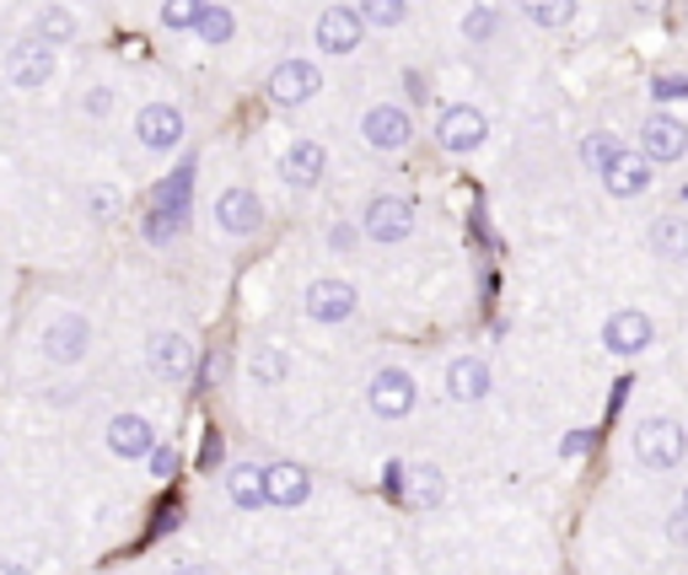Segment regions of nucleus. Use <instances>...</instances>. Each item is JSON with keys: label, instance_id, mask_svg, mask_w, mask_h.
Returning <instances> with one entry per match:
<instances>
[{"label": "nucleus", "instance_id": "41", "mask_svg": "<svg viewBox=\"0 0 688 575\" xmlns=\"http://www.w3.org/2000/svg\"><path fill=\"white\" fill-rule=\"evenodd\" d=\"M226 457V447H221V436H204V447H200V468H215Z\"/></svg>", "mask_w": 688, "mask_h": 575}, {"label": "nucleus", "instance_id": "30", "mask_svg": "<svg viewBox=\"0 0 688 575\" xmlns=\"http://www.w3.org/2000/svg\"><path fill=\"white\" fill-rule=\"evenodd\" d=\"M204 6H210V0H162V28H172V33H189V28H200Z\"/></svg>", "mask_w": 688, "mask_h": 575}, {"label": "nucleus", "instance_id": "38", "mask_svg": "<svg viewBox=\"0 0 688 575\" xmlns=\"http://www.w3.org/2000/svg\"><path fill=\"white\" fill-rule=\"evenodd\" d=\"M146 462H151V473H157V479H172V473H178V452H172L167 441L151 457H146Z\"/></svg>", "mask_w": 688, "mask_h": 575}, {"label": "nucleus", "instance_id": "9", "mask_svg": "<svg viewBox=\"0 0 688 575\" xmlns=\"http://www.w3.org/2000/svg\"><path fill=\"white\" fill-rule=\"evenodd\" d=\"M6 76H11L17 92H43V86L54 82V49L39 43L33 33L17 39L11 43V60H6Z\"/></svg>", "mask_w": 688, "mask_h": 575}, {"label": "nucleus", "instance_id": "25", "mask_svg": "<svg viewBox=\"0 0 688 575\" xmlns=\"http://www.w3.org/2000/svg\"><path fill=\"white\" fill-rule=\"evenodd\" d=\"M442 494H446L442 468H431V462H414V468H404V500H409V505H442Z\"/></svg>", "mask_w": 688, "mask_h": 575}, {"label": "nucleus", "instance_id": "44", "mask_svg": "<svg viewBox=\"0 0 688 575\" xmlns=\"http://www.w3.org/2000/svg\"><path fill=\"white\" fill-rule=\"evenodd\" d=\"M167 575H215V571H210L204 560H178V565H172Z\"/></svg>", "mask_w": 688, "mask_h": 575}, {"label": "nucleus", "instance_id": "40", "mask_svg": "<svg viewBox=\"0 0 688 575\" xmlns=\"http://www.w3.org/2000/svg\"><path fill=\"white\" fill-rule=\"evenodd\" d=\"M404 468L409 462H388V473H382V490L393 494V500H404Z\"/></svg>", "mask_w": 688, "mask_h": 575}, {"label": "nucleus", "instance_id": "43", "mask_svg": "<svg viewBox=\"0 0 688 575\" xmlns=\"http://www.w3.org/2000/svg\"><path fill=\"white\" fill-rule=\"evenodd\" d=\"M586 447H592V430H570V436H565V447H560V452H565V457H581Z\"/></svg>", "mask_w": 688, "mask_h": 575}, {"label": "nucleus", "instance_id": "21", "mask_svg": "<svg viewBox=\"0 0 688 575\" xmlns=\"http://www.w3.org/2000/svg\"><path fill=\"white\" fill-rule=\"evenodd\" d=\"M76 33H82V22H76V11H71V6H60V0L39 6V17H33V39H39V43H49V49H65Z\"/></svg>", "mask_w": 688, "mask_h": 575}, {"label": "nucleus", "instance_id": "28", "mask_svg": "<svg viewBox=\"0 0 688 575\" xmlns=\"http://www.w3.org/2000/svg\"><path fill=\"white\" fill-rule=\"evenodd\" d=\"M517 6H522V17L532 28H549V33L575 17V0H517Z\"/></svg>", "mask_w": 688, "mask_h": 575}, {"label": "nucleus", "instance_id": "4", "mask_svg": "<svg viewBox=\"0 0 688 575\" xmlns=\"http://www.w3.org/2000/svg\"><path fill=\"white\" fill-rule=\"evenodd\" d=\"M264 92H269L275 108H301V103H313V97L324 92V71H318L313 60H281V65L269 71Z\"/></svg>", "mask_w": 688, "mask_h": 575}, {"label": "nucleus", "instance_id": "24", "mask_svg": "<svg viewBox=\"0 0 688 575\" xmlns=\"http://www.w3.org/2000/svg\"><path fill=\"white\" fill-rule=\"evenodd\" d=\"M189 194H194V162H183L172 178H162L151 189V210H172V215H189Z\"/></svg>", "mask_w": 688, "mask_h": 575}, {"label": "nucleus", "instance_id": "2", "mask_svg": "<svg viewBox=\"0 0 688 575\" xmlns=\"http://www.w3.org/2000/svg\"><path fill=\"white\" fill-rule=\"evenodd\" d=\"M43 361L49 366H82L86 350H92V323H86V312H54L49 323H43Z\"/></svg>", "mask_w": 688, "mask_h": 575}, {"label": "nucleus", "instance_id": "39", "mask_svg": "<svg viewBox=\"0 0 688 575\" xmlns=\"http://www.w3.org/2000/svg\"><path fill=\"white\" fill-rule=\"evenodd\" d=\"M226 371H232L226 350H210V355H204V382H210V387H215V382H226Z\"/></svg>", "mask_w": 688, "mask_h": 575}, {"label": "nucleus", "instance_id": "18", "mask_svg": "<svg viewBox=\"0 0 688 575\" xmlns=\"http://www.w3.org/2000/svg\"><path fill=\"white\" fill-rule=\"evenodd\" d=\"M446 393H452L457 404H479L489 393V361L485 355H457V361L446 366Z\"/></svg>", "mask_w": 688, "mask_h": 575}, {"label": "nucleus", "instance_id": "15", "mask_svg": "<svg viewBox=\"0 0 688 575\" xmlns=\"http://www.w3.org/2000/svg\"><path fill=\"white\" fill-rule=\"evenodd\" d=\"M688 151V124L673 119V114H650L646 129H641V157L646 162H678Z\"/></svg>", "mask_w": 688, "mask_h": 575}, {"label": "nucleus", "instance_id": "37", "mask_svg": "<svg viewBox=\"0 0 688 575\" xmlns=\"http://www.w3.org/2000/svg\"><path fill=\"white\" fill-rule=\"evenodd\" d=\"M356 243H361V226H350V221H339V226L328 232V247H334V253H356Z\"/></svg>", "mask_w": 688, "mask_h": 575}, {"label": "nucleus", "instance_id": "19", "mask_svg": "<svg viewBox=\"0 0 688 575\" xmlns=\"http://www.w3.org/2000/svg\"><path fill=\"white\" fill-rule=\"evenodd\" d=\"M324 167H328V157H324L318 140H296V146L281 157V178L290 189H313V183L324 178Z\"/></svg>", "mask_w": 688, "mask_h": 575}, {"label": "nucleus", "instance_id": "10", "mask_svg": "<svg viewBox=\"0 0 688 575\" xmlns=\"http://www.w3.org/2000/svg\"><path fill=\"white\" fill-rule=\"evenodd\" d=\"M361 135L371 151H404L409 140H414V119H409V108H399V103H377V108H366Z\"/></svg>", "mask_w": 688, "mask_h": 575}, {"label": "nucleus", "instance_id": "33", "mask_svg": "<svg viewBox=\"0 0 688 575\" xmlns=\"http://www.w3.org/2000/svg\"><path fill=\"white\" fill-rule=\"evenodd\" d=\"M495 28H500L495 6H474V11L463 17V39H468V43H489V39H495Z\"/></svg>", "mask_w": 688, "mask_h": 575}, {"label": "nucleus", "instance_id": "36", "mask_svg": "<svg viewBox=\"0 0 688 575\" xmlns=\"http://www.w3.org/2000/svg\"><path fill=\"white\" fill-rule=\"evenodd\" d=\"M114 103H119V97H114V86H86V97H82V108L92 114V119H108V114H114Z\"/></svg>", "mask_w": 688, "mask_h": 575}, {"label": "nucleus", "instance_id": "32", "mask_svg": "<svg viewBox=\"0 0 688 575\" xmlns=\"http://www.w3.org/2000/svg\"><path fill=\"white\" fill-rule=\"evenodd\" d=\"M232 28H237V22H232V11H226V6H204V17H200V28H194V33L215 49V43L232 39Z\"/></svg>", "mask_w": 688, "mask_h": 575}, {"label": "nucleus", "instance_id": "49", "mask_svg": "<svg viewBox=\"0 0 688 575\" xmlns=\"http://www.w3.org/2000/svg\"><path fill=\"white\" fill-rule=\"evenodd\" d=\"M334 575H350V571H334Z\"/></svg>", "mask_w": 688, "mask_h": 575}, {"label": "nucleus", "instance_id": "26", "mask_svg": "<svg viewBox=\"0 0 688 575\" xmlns=\"http://www.w3.org/2000/svg\"><path fill=\"white\" fill-rule=\"evenodd\" d=\"M247 376H253L258 387H281L285 376H290V355H285L281 344H258V350L247 355Z\"/></svg>", "mask_w": 688, "mask_h": 575}, {"label": "nucleus", "instance_id": "17", "mask_svg": "<svg viewBox=\"0 0 688 575\" xmlns=\"http://www.w3.org/2000/svg\"><path fill=\"white\" fill-rule=\"evenodd\" d=\"M307 494H313V473L307 468H296V462H269L264 468V500L269 505L296 511V505H307Z\"/></svg>", "mask_w": 688, "mask_h": 575}, {"label": "nucleus", "instance_id": "46", "mask_svg": "<svg viewBox=\"0 0 688 575\" xmlns=\"http://www.w3.org/2000/svg\"><path fill=\"white\" fill-rule=\"evenodd\" d=\"M673 537H678V543H688V511H678V517H673Z\"/></svg>", "mask_w": 688, "mask_h": 575}, {"label": "nucleus", "instance_id": "22", "mask_svg": "<svg viewBox=\"0 0 688 575\" xmlns=\"http://www.w3.org/2000/svg\"><path fill=\"white\" fill-rule=\"evenodd\" d=\"M226 500H232L237 511L269 505V500H264V468H258V462H232V468H226Z\"/></svg>", "mask_w": 688, "mask_h": 575}, {"label": "nucleus", "instance_id": "20", "mask_svg": "<svg viewBox=\"0 0 688 575\" xmlns=\"http://www.w3.org/2000/svg\"><path fill=\"white\" fill-rule=\"evenodd\" d=\"M603 189L613 194V200H635V194H646V189H650V162H646V157H629V151H624V157L603 172Z\"/></svg>", "mask_w": 688, "mask_h": 575}, {"label": "nucleus", "instance_id": "45", "mask_svg": "<svg viewBox=\"0 0 688 575\" xmlns=\"http://www.w3.org/2000/svg\"><path fill=\"white\" fill-rule=\"evenodd\" d=\"M49 393V404H76V387H43Z\"/></svg>", "mask_w": 688, "mask_h": 575}, {"label": "nucleus", "instance_id": "42", "mask_svg": "<svg viewBox=\"0 0 688 575\" xmlns=\"http://www.w3.org/2000/svg\"><path fill=\"white\" fill-rule=\"evenodd\" d=\"M404 86H409V103H431V92H425V76H420V71H404Z\"/></svg>", "mask_w": 688, "mask_h": 575}, {"label": "nucleus", "instance_id": "35", "mask_svg": "<svg viewBox=\"0 0 688 575\" xmlns=\"http://www.w3.org/2000/svg\"><path fill=\"white\" fill-rule=\"evenodd\" d=\"M650 97H656V103H684L688 76L684 71H661V76H650Z\"/></svg>", "mask_w": 688, "mask_h": 575}, {"label": "nucleus", "instance_id": "29", "mask_svg": "<svg viewBox=\"0 0 688 575\" xmlns=\"http://www.w3.org/2000/svg\"><path fill=\"white\" fill-rule=\"evenodd\" d=\"M356 11H361L366 28H382V33H388V28H399L409 17V0H361Z\"/></svg>", "mask_w": 688, "mask_h": 575}, {"label": "nucleus", "instance_id": "12", "mask_svg": "<svg viewBox=\"0 0 688 575\" xmlns=\"http://www.w3.org/2000/svg\"><path fill=\"white\" fill-rule=\"evenodd\" d=\"M366 398H371V409L382 414V419H404V414L414 409V398H420V387H414V376H409L404 366H382L371 376Z\"/></svg>", "mask_w": 688, "mask_h": 575}, {"label": "nucleus", "instance_id": "47", "mask_svg": "<svg viewBox=\"0 0 688 575\" xmlns=\"http://www.w3.org/2000/svg\"><path fill=\"white\" fill-rule=\"evenodd\" d=\"M0 575H33L28 565H17V560H0Z\"/></svg>", "mask_w": 688, "mask_h": 575}, {"label": "nucleus", "instance_id": "27", "mask_svg": "<svg viewBox=\"0 0 688 575\" xmlns=\"http://www.w3.org/2000/svg\"><path fill=\"white\" fill-rule=\"evenodd\" d=\"M618 157H624V146H618V135H607V129H592V135L581 140V167H586V172H597V178H603Z\"/></svg>", "mask_w": 688, "mask_h": 575}, {"label": "nucleus", "instance_id": "16", "mask_svg": "<svg viewBox=\"0 0 688 575\" xmlns=\"http://www.w3.org/2000/svg\"><path fill=\"white\" fill-rule=\"evenodd\" d=\"M361 33H366V22L356 6H328L324 17H318V49L324 54H356Z\"/></svg>", "mask_w": 688, "mask_h": 575}, {"label": "nucleus", "instance_id": "23", "mask_svg": "<svg viewBox=\"0 0 688 575\" xmlns=\"http://www.w3.org/2000/svg\"><path fill=\"white\" fill-rule=\"evenodd\" d=\"M650 253H656L661 264L688 258V215H656V221H650Z\"/></svg>", "mask_w": 688, "mask_h": 575}, {"label": "nucleus", "instance_id": "11", "mask_svg": "<svg viewBox=\"0 0 688 575\" xmlns=\"http://www.w3.org/2000/svg\"><path fill=\"white\" fill-rule=\"evenodd\" d=\"M183 114L172 108V103H146L140 114H135V140L146 146V151H178L183 146Z\"/></svg>", "mask_w": 688, "mask_h": 575}, {"label": "nucleus", "instance_id": "31", "mask_svg": "<svg viewBox=\"0 0 688 575\" xmlns=\"http://www.w3.org/2000/svg\"><path fill=\"white\" fill-rule=\"evenodd\" d=\"M178 226H183V215H172V210H146V221H140V237L146 243H172L178 237Z\"/></svg>", "mask_w": 688, "mask_h": 575}, {"label": "nucleus", "instance_id": "48", "mask_svg": "<svg viewBox=\"0 0 688 575\" xmlns=\"http://www.w3.org/2000/svg\"><path fill=\"white\" fill-rule=\"evenodd\" d=\"M635 11H661V0H635Z\"/></svg>", "mask_w": 688, "mask_h": 575}, {"label": "nucleus", "instance_id": "7", "mask_svg": "<svg viewBox=\"0 0 688 575\" xmlns=\"http://www.w3.org/2000/svg\"><path fill=\"white\" fill-rule=\"evenodd\" d=\"M361 232L371 243H404L414 232V205L404 194H371V205L361 215Z\"/></svg>", "mask_w": 688, "mask_h": 575}, {"label": "nucleus", "instance_id": "1", "mask_svg": "<svg viewBox=\"0 0 688 575\" xmlns=\"http://www.w3.org/2000/svg\"><path fill=\"white\" fill-rule=\"evenodd\" d=\"M635 457L656 468V473H667V468H678L688 457V430L673 419V414H650L635 425Z\"/></svg>", "mask_w": 688, "mask_h": 575}, {"label": "nucleus", "instance_id": "3", "mask_svg": "<svg viewBox=\"0 0 688 575\" xmlns=\"http://www.w3.org/2000/svg\"><path fill=\"white\" fill-rule=\"evenodd\" d=\"M146 366H151V376H162V382H189L194 366H200V350H194L189 333L162 329L146 339Z\"/></svg>", "mask_w": 688, "mask_h": 575}, {"label": "nucleus", "instance_id": "13", "mask_svg": "<svg viewBox=\"0 0 688 575\" xmlns=\"http://www.w3.org/2000/svg\"><path fill=\"white\" fill-rule=\"evenodd\" d=\"M650 339H656V329H650L646 312H635V307H618V312H607L603 350H613V355H641V350H650Z\"/></svg>", "mask_w": 688, "mask_h": 575}, {"label": "nucleus", "instance_id": "8", "mask_svg": "<svg viewBox=\"0 0 688 575\" xmlns=\"http://www.w3.org/2000/svg\"><path fill=\"white\" fill-rule=\"evenodd\" d=\"M103 441H108V452L124 457V462H140V457H151L162 447V436H157V425H151L146 414H114V419L103 425Z\"/></svg>", "mask_w": 688, "mask_h": 575}, {"label": "nucleus", "instance_id": "34", "mask_svg": "<svg viewBox=\"0 0 688 575\" xmlns=\"http://www.w3.org/2000/svg\"><path fill=\"white\" fill-rule=\"evenodd\" d=\"M86 210H92V221H119L124 194L119 189H108V183H97V189L86 194Z\"/></svg>", "mask_w": 688, "mask_h": 575}, {"label": "nucleus", "instance_id": "5", "mask_svg": "<svg viewBox=\"0 0 688 575\" xmlns=\"http://www.w3.org/2000/svg\"><path fill=\"white\" fill-rule=\"evenodd\" d=\"M485 135H489V119L474 108V103H452V108H442V119H436V146H442L446 157L479 151Z\"/></svg>", "mask_w": 688, "mask_h": 575}, {"label": "nucleus", "instance_id": "6", "mask_svg": "<svg viewBox=\"0 0 688 575\" xmlns=\"http://www.w3.org/2000/svg\"><path fill=\"white\" fill-rule=\"evenodd\" d=\"M356 307H361L356 286H350V280H334V275L313 280L307 296H301V312H307L313 323H350V318H356Z\"/></svg>", "mask_w": 688, "mask_h": 575}, {"label": "nucleus", "instance_id": "14", "mask_svg": "<svg viewBox=\"0 0 688 575\" xmlns=\"http://www.w3.org/2000/svg\"><path fill=\"white\" fill-rule=\"evenodd\" d=\"M215 226H221L226 237H253V232L264 226V200H258L253 189H226V194L215 200Z\"/></svg>", "mask_w": 688, "mask_h": 575}]
</instances>
